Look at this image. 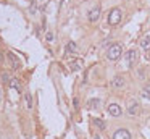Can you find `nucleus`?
Listing matches in <instances>:
<instances>
[{
  "label": "nucleus",
  "mask_w": 150,
  "mask_h": 139,
  "mask_svg": "<svg viewBox=\"0 0 150 139\" xmlns=\"http://www.w3.org/2000/svg\"><path fill=\"white\" fill-rule=\"evenodd\" d=\"M121 55H123V47H121V44H113L110 48H108V52H107V58L111 60V61L120 60Z\"/></svg>",
  "instance_id": "1"
},
{
  "label": "nucleus",
  "mask_w": 150,
  "mask_h": 139,
  "mask_svg": "<svg viewBox=\"0 0 150 139\" xmlns=\"http://www.w3.org/2000/svg\"><path fill=\"white\" fill-rule=\"evenodd\" d=\"M121 10L120 8H113L110 13H108V23H110L111 26H115V24H118V23L121 21Z\"/></svg>",
  "instance_id": "2"
},
{
  "label": "nucleus",
  "mask_w": 150,
  "mask_h": 139,
  "mask_svg": "<svg viewBox=\"0 0 150 139\" xmlns=\"http://www.w3.org/2000/svg\"><path fill=\"white\" fill-rule=\"evenodd\" d=\"M126 60H127V65H129V66L137 65V61H139V52H137L136 48H131L126 53Z\"/></svg>",
  "instance_id": "3"
},
{
  "label": "nucleus",
  "mask_w": 150,
  "mask_h": 139,
  "mask_svg": "<svg viewBox=\"0 0 150 139\" xmlns=\"http://www.w3.org/2000/svg\"><path fill=\"white\" fill-rule=\"evenodd\" d=\"M124 84H126V79L123 74H116L111 79V87H115V89H121V87H124Z\"/></svg>",
  "instance_id": "4"
},
{
  "label": "nucleus",
  "mask_w": 150,
  "mask_h": 139,
  "mask_svg": "<svg viewBox=\"0 0 150 139\" xmlns=\"http://www.w3.org/2000/svg\"><path fill=\"white\" fill-rule=\"evenodd\" d=\"M113 139H131V133H129V129L120 128V129H118V131L113 134Z\"/></svg>",
  "instance_id": "5"
},
{
  "label": "nucleus",
  "mask_w": 150,
  "mask_h": 139,
  "mask_svg": "<svg viewBox=\"0 0 150 139\" xmlns=\"http://www.w3.org/2000/svg\"><path fill=\"white\" fill-rule=\"evenodd\" d=\"M107 110L111 116H120L121 115V107L118 105V103H108Z\"/></svg>",
  "instance_id": "6"
},
{
  "label": "nucleus",
  "mask_w": 150,
  "mask_h": 139,
  "mask_svg": "<svg viewBox=\"0 0 150 139\" xmlns=\"http://www.w3.org/2000/svg\"><path fill=\"white\" fill-rule=\"evenodd\" d=\"M98 18H100V6H95L94 10H91V11H89V21L95 23Z\"/></svg>",
  "instance_id": "7"
},
{
  "label": "nucleus",
  "mask_w": 150,
  "mask_h": 139,
  "mask_svg": "<svg viewBox=\"0 0 150 139\" xmlns=\"http://www.w3.org/2000/svg\"><path fill=\"white\" fill-rule=\"evenodd\" d=\"M137 112H139V103H137V100H132L127 107V113L129 115H137Z\"/></svg>",
  "instance_id": "8"
},
{
  "label": "nucleus",
  "mask_w": 150,
  "mask_h": 139,
  "mask_svg": "<svg viewBox=\"0 0 150 139\" xmlns=\"http://www.w3.org/2000/svg\"><path fill=\"white\" fill-rule=\"evenodd\" d=\"M7 58L10 60L11 68H13V70H18V68H20V61L16 60V57H15V55L11 53V52H8V53H7Z\"/></svg>",
  "instance_id": "9"
},
{
  "label": "nucleus",
  "mask_w": 150,
  "mask_h": 139,
  "mask_svg": "<svg viewBox=\"0 0 150 139\" xmlns=\"http://www.w3.org/2000/svg\"><path fill=\"white\" fill-rule=\"evenodd\" d=\"M98 107H100V99H89L87 100V108L95 110V108H98Z\"/></svg>",
  "instance_id": "10"
},
{
  "label": "nucleus",
  "mask_w": 150,
  "mask_h": 139,
  "mask_svg": "<svg viewBox=\"0 0 150 139\" xmlns=\"http://www.w3.org/2000/svg\"><path fill=\"white\" fill-rule=\"evenodd\" d=\"M140 47L145 48V50H149V48H150V34L144 36V37L140 39Z\"/></svg>",
  "instance_id": "11"
},
{
  "label": "nucleus",
  "mask_w": 150,
  "mask_h": 139,
  "mask_svg": "<svg viewBox=\"0 0 150 139\" xmlns=\"http://www.w3.org/2000/svg\"><path fill=\"white\" fill-rule=\"evenodd\" d=\"M76 48H78V47H76L74 42H68V44H66V48H65V53L66 55H73L76 52Z\"/></svg>",
  "instance_id": "12"
},
{
  "label": "nucleus",
  "mask_w": 150,
  "mask_h": 139,
  "mask_svg": "<svg viewBox=\"0 0 150 139\" xmlns=\"http://www.w3.org/2000/svg\"><path fill=\"white\" fill-rule=\"evenodd\" d=\"M82 65H84V61H82V60H74L71 63V70L73 71H78V70H81V68H82Z\"/></svg>",
  "instance_id": "13"
},
{
  "label": "nucleus",
  "mask_w": 150,
  "mask_h": 139,
  "mask_svg": "<svg viewBox=\"0 0 150 139\" xmlns=\"http://www.w3.org/2000/svg\"><path fill=\"white\" fill-rule=\"evenodd\" d=\"M142 97L147 100H150V84H147V86H144L142 89Z\"/></svg>",
  "instance_id": "14"
},
{
  "label": "nucleus",
  "mask_w": 150,
  "mask_h": 139,
  "mask_svg": "<svg viewBox=\"0 0 150 139\" xmlns=\"http://www.w3.org/2000/svg\"><path fill=\"white\" fill-rule=\"evenodd\" d=\"M10 86L13 87V89H16V91H20V92H21V86H20V83H18L16 78H13V79L10 81Z\"/></svg>",
  "instance_id": "15"
},
{
  "label": "nucleus",
  "mask_w": 150,
  "mask_h": 139,
  "mask_svg": "<svg viewBox=\"0 0 150 139\" xmlns=\"http://www.w3.org/2000/svg\"><path fill=\"white\" fill-rule=\"evenodd\" d=\"M94 123H95V126H97L98 129H105V121L102 118H95Z\"/></svg>",
  "instance_id": "16"
},
{
  "label": "nucleus",
  "mask_w": 150,
  "mask_h": 139,
  "mask_svg": "<svg viewBox=\"0 0 150 139\" xmlns=\"http://www.w3.org/2000/svg\"><path fill=\"white\" fill-rule=\"evenodd\" d=\"M24 97H26V105H28V108H33V97H31V94L26 92V94H24Z\"/></svg>",
  "instance_id": "17"
},
{
  "label": "nucleus",
  "mask_w": 150,
  "mask_h": 139,
  "mask_svg": "<svg viewBox=\"0 0 150 139\" xmlns=\"http://www.w3.org/2000/svg\"><path fill=\"white\" fill-rule=\"evenodd\" d=\"M45 39H47L49 42H52V39H53V34H52V32H47V34H45Z\"/></svg>",
  "instance_id": "18"
},
{
  "label": "nucleus",
  "mask_w": 150,
  "mask_h": 139,
  "mask_svg": "<svg viewBox=\"0 0 150 139\" xmlns=\"http://www.w3.org/2000/svg\"><path fill=\"white\" fill-rule=\"evenodd\" d=\"M73 103H74V107L78 108V103H79V100H78V99H74V100H73Z\"/></svg>",
  "instance_id": "19"
},
{
  "label": "nucleus",
  "mask_w": 150,
  "mask_h": 139,
  "mask_svg": "<svg viewBox=\"0 0 150 139\" xmlns=\"http://www.w3.org/2000/svg\"><path fill=\"white\" fill-rule=\"evenodd\" d=\"M147 60L150 61V48H149V50H147Z\"/></svg>",
  "instance_id": "20"
},
{
  "label": "nucleus",
  "mask_w": 150,
  "mask_h": 139,
  "mask_svg": "<svg viewBox=\"0 0 150 139\" xmlns=\"http://www.w3.org/2000/svg\"><path fill=\"white\" fill-rule=\"evenodd\" d=\"M0 102H2V87H0Z\"/></svg>",
  "instance_id": "21"
}]
</instances>
